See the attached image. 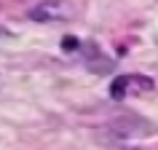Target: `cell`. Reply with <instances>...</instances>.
<instances>
[{
  "label": "cell",
  "instance_id": "6da1fadb",
  "mask_svg": "<svg viewBox=\"0 0 158 150\" xmlns=\"http://www.w3.org/2000/svg\"><path fill=\"white\" fill-rule=\"evenodd\" d=\"M145 91H153V81L145 75H123V78L113 81V86H110V94L118 99L126 94H145Z\"/></svg>",
  "mask_w": 158,
  "mask_h": 150
},
{
  "label": "cell",
  "instance_id": "7a4b0ae2",
  "mask_svg": "<svg viewBox=\"0 0 158 150\" xmlns=\"http://www.w3.org/2000/svg\"><path fill=\"white\" fill-rule=\"evenodd\" d=\"M64 11L67 6L64 3H40V6H35L32 8V19L38 22H56V19H64Z\"/></svg>",
  "mask_w": 158,
  "mask_h": 150
}]
</instances>
